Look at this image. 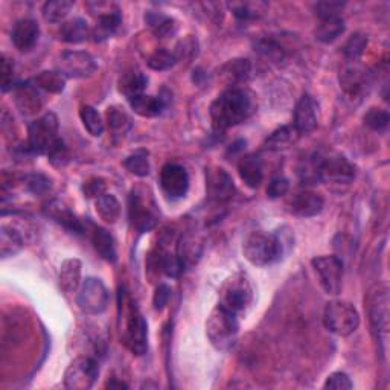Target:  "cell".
Listing matches in <instances>:
<instances>
[{"label":"cell","mask_w":390,"mask_h":390,"mask_svg":"<svg viewBox=\"0 0 390 390\" xmlns=\"http://www.w3.org/2000/svg\"><path fill=\"white\" fill-rule=\"evenodd\" d=\"M203 251V244L202 239L197 238L194 234H185L177 241V250H175V256L180 261V264L183 269H191L194 267L200 256H202Z\"/></svg>","instance_id":"23"},{"label":"cell","mask_w":390,"mask_h":390,"mask_svg":"<svg viewBox=\"0 0 390 390\" xmlns=\"http://www.w3.org/2000/svg\"><path fill=\"white\" fill-rule=\"evenodd\" d=\"M92 31L89 29L87 23L82 18H72L69 22L63 23L60 29V38L66 43H81V41L87 40Z\"/></svg>","instance_id":"34"},{"label":"cell","mask_w":390,"mask_h":390,"mask_svg":"<svg viewBox=\"0 0 390 390\" xmlns=\"http://www.w3.org/2000/svg\"><path fill=\"white\" fill-rule=\"evenodd\" d=\"M131 110L136 114L142 116V118H156V116L162 114L166 107V102L161 97H150V94H138L129 99Z\"/></svg>","instance_id":"26"},{"label":"cell","mask_w":390,"mask_h":390,"mask_svg":"<svg viewBox=\"0 0 390 390\" xmlns=\"http://www.w3.org/2000/svg\"><path fill=\"white\" fill-rule=\"evenodd\" d=\"M170 298H171L170 287L165 286V283H161V286L157 287L156 294H154V308L156 310H163L165 305L168 303V300H170Z\"/></svg>","instance_id":"54"},{"label":"cell","mask_w":390,"mask_h":390,"mask_svg":"<svg viewBox=\"0 0 390 390\" xmlns=\"http://www.w3.org/2000/svg\"><path fill=\"white\" fill-rule=\"evenodd\" d=\"M92 242L94 250L98 251V255L107 262H114L118 259V253H116V246H114V239L110 235V232H107L102 227H94L92 232Z\"/></svg>","instance_id":"29"},{"label":"cell","mask_w":390,"mask_h":390,"mask_svg":"<svg viewBox=\"0 0 390 390\" xmlns=\"http://www.w3.org/2000/svg\"><path fill=\"white\" fill-rule=\"evenodd\" d=\"M105 118H107L109 130H112L114 134H125L131 129L130 116L124 112V109L118 107V105L109 107Z\"/></svg>","instance_id":"39"},{"label":"cell","mask_w":390,"mask_h":390,"mask_svg":"<svg viewBox=\"0 0 390 390\" xmlns=\"http://www.w3.org/2000/svg\"><path fill=\"white\" fill-rule=\"evenodd\" d=\"M81 283V261L66 259L60 269V287L66 293H75Z\"/></svg>","instance_id":"28"},{"label":"cell","mask_w":390,"mask_h":390,"mask_svg":"<svg viewBox=\"0 0 390 390\" xmlns=\"http://www.w3.org/2000/svg\"><path fill=\"white\" fill-rule=\"evenodd\" d=\"M315 275L319 276L320 286L326 294L337 296L343 286V262L334 255L318 256L311 261Z\"/></svg>","instance_id":"11"},{"label":"cell","mask_w":390,"mask_h":390,"mask_svg":"<svg viewBox=\"0 0 390 390\" xmlns=\"http://www.w3.org/2000/svg\"><path fill=\"white\" fill-rule=\"evenodd\" d=\"M58 141V118L55 113L49 112L29 125L26 148L31 154H48Z\"/></svg>","instance_id":"8"},{"label":"cell","mask_w":390,"mask_h":390,"mask_svg":"<svg viewBox=\"0 0 390 390\" xmlns=\"http://www.w3.org/2000/svg\"><path fill=\"white\" fill-rule=\"evenodd\" d=\"M258 50L270 58H282V48H279L275 41L271 40H261L258 43Z\"/></svg>","instance_id":"53"},{"label":"cell","mask_w":390,"mask_h":390,"mask_svg":"<svg viewBox=\"0 0 390 390\" xmlns=\"http://www.w3.org/2000/svg\"><path fill=\"white\" fill-rule=\"evenodd\" d=\"M80 118L82 121V125L86 126V130L92 136H94V138H99L104 133V121L98 110L93 109L92 105H82L80 110Z\"/></svg>","instance_id":"40"},{"label":"cell","mask_w":390,"mask_h":390,"mask_svg":"<svg viewBox=\"0 0 390 390\" xmlns=\"http://www.w3.org/2000/svg\"><path fill=\"white\" fill-rule=\"evenodd\" d=\"M239 331L237 314L217 305L206 322V335L215 350L227 351L235 345Z\"/></svg>","instance_id":"3"},{"label":"cell","mask_w":390,"mask_h":390,"mask_svg":"<svg viewBox=\"0 0 390 390\" xmlns=\"http://www.w3.org/2000/svg\"><path fill=\"white\" fill-rule=\"evenodd\" d=\"M0 81H2V92L13 90L16 87L14 66L11 60H8L5 55L0 60Z\"/></svg>","instance_id":"47"},{"label":"cell","mask_w":390,"mask_h":390,"mask_svg":"<svg viewBox=\"0 0 390 390\" xmlns=\"http://www.w3.org/2000/svg\"><path fill=\"white\" fill-rule=\"evenodd\" d=\"M57 70L65 78H89L98 69L97 61L84 50H66L57 58Z\"/></svg>","instance_id":"12"},{"label":"cell","mask_w":390,"mask_h":390,"mask_svg":"<svg viewBox=\"0 0 390 390\" xmlns=\"http://www.w3.org/2000/svg\"><path fill=\"white\" fill-rule=\"evenodd\" d=\"M146 63H148L150 69L161 72V70L171 69L177 63V58L174 55V52L159 49V50L154 52V54L148 58V61H146Z\"/></svg>","instance_id":"44"},{"label":"cell","mask_w":390,"mask_h":390,"mask_svg":"<svg viewBox=\"0 0 390 390\" xmlns=\"http://www.w3.org/2000/svg\"><path fill=\"white\" fill-rule=\"evenodd\" d=\"M343 8V4L340 2H323L315 6L318 9V16L323 17V16H340V11Z\"/></svg>","instance_id":"55"},{"label":"cell","mask_w":390,"mask_h":390,"mask_svg":"<svg viewBox=\"0 0 390 390\" xmlns=\"http://www.w3.org/2000/svg\"><path fill=\"white\" fill-rule=\"evenodd\" d=\"M238 173L241 180L249 188L255 189L262 182V161L256 154H247L238 162Z\"/></svg>","instance_id":"25"},{"label":"cell","mask_w":390,"mask_h":390,"mask_svg":"<svg viewBox=\"0 0 390 390\" xmlns=\"http://www.w3.org/2000/svg\"><path fill=\"white\" fill-rule=\"evenodd\" d=\"M49 157V162L57 166V168H63L66 166L67 162H69V151H67V146L65 145V142H63L61 139L52 146V148L49 150V153L46 154Z\"/></svg>","instance_id":"48"},{"label":"cell","mask_w":390,"mask_h":390,"mask_svg":"<svg viewBox=\"0 0 390 390\" xmlns=\"http://www.w3.org/2000/svg\"><path fill=\"white\" fill-rule=\"evenodd\" d=\"M311 162L319 182L347 185L355 178L354 165L340 154H318L311 157Z\"/></svg>","instance_id":"5"},{"label":"cell","mask_w":390,"mask_h":390,"mask_svg":"<svg viewBox=\"0 0 390 390\" xmlns=\"http://www.w3.org/2000/svg\"><path fill=\"white\" fill-rule=\"evenodd\" d=\"M288 191H290L288 178L283 175H278V177H273L270 180L269 188H267V195L270 198H281L286 195Z\"/></svg>","instance_id":"51"},{"label":"cell","mask_w":390,"mask_h":390,"mask_svg":"<svg viewBox=\"0 0 390 390\" xmlns=\"http://www.w3.org/2000/svg\"><path fill=\"white\" fill-rule=\"evenodd\" d=\"M318 110L319 105L314 98L310 94H303L294 110V130L299 134H308L318 129Z\"/></svg>","instance_id":"18"},{"label":"cell","mask_w":390,"mask_h":390,"mask_svg":"<svg viewBox=\"0 0 390 390\" xmlns=\"http://www.w3.org/2000/svg\"><path fill=\"white\" fill-rule=\"evenodd\" d=\"M319 18V23L314 29V36L322 43H332L345 33L346 26L342 16H323Z\"/></svg>","instance_id":"24"},{"label":"cell","mask_w":390,"mask_h":390,"mask_svg":"<svg viewBox=\"0 0 390 390\" xmlns=\"http://www.w3.org/2000/svg\"><path fill=\"white\" fill-rule=\"evenodd\" d=\"M129 218L136 230L141 234L143 232H150L157 224V217L153 212V209L145 203V200L141 194L131 193L129 202Z\"/></svg>","instance_id":"17"},{"label":"cell","mask_w":390,"mask_h":390,"mask_svg":"<svg viewBox=\"0 0 390 390\" xmlns=\"http://www.w3.org/2000/svg\"><path fill=\"white\" fill-rule=\"evenodd\" d=\"M323 323L330 332L339 337H347L354 334L360 326V314L350 302L332 300L326 303Z\"/></svg>","instance_id":"6"},{"label":"cell","mask_w":390,"mask_h":390,"mask_svg":"<svg viewBox=\"0 0 390 390\" xmlns=\"http://www.w3.org/2000/svg\"><path fill=\"white\" fill-rule=\"evenodd\" d=\"M389 113L383 109L372 107L364 114V124L374 131H383L389 125Z\"/></svg>","instance_id":"45"},{"label":"cell","mask_w":390,"mask_h":390,"mask_svg":"<svg viewBox=\"0 0 390 390\" xmlns=\"http://www.w3.org/2000/svg\"><path fill=\"white\" fill-rule=\"evenodd\" d=\"M230 8L237 20H239V22H249V20L256 18L261 13H264L267 5L262 2H256V4L239 2V4H232Z\"/></svg>","instance_id":"42"},{"label":"cell","mask_w":390,"mask_h":390,"mask_svg":"<svg viewBox=\"0 0 390 390\" xmlns=\"http://www.w3.org/2000/svg\"><path fill=\"white\" fill-rule=\"evenodd\" d=\"M124 166L129 170L131 174L138 177H146L150 174V161H148V153L139 150L133 154H130L124 161Z\"/></svg>","instance_id":"41"},{"label":"cell","mask_w":390,"mask_h":390,"mask_svg":"<svg viewBox=\"0 0 390 390\" xmlns=\"http://www.w3.org/2000/svg\"><path fill=\"white\" fill-rule=\"evenodd\" d=\"M73 8L72 0H52L43 6V17L49 23H60L65 20Z\"/></svg>","instance_id":"38"},{"label":"cell","mask_w":390,"mask_h":390,"mask_svg":"<svg viewBox=\"0 0 390 390\" xmlns=\"http://www.w3.org/2000/svg\"><path fill=\"white\" fill-rule=\"evenodd\" d=\"M366 46H367V37L364 34L357 33V34L351 36L350 40H347L343 46L345 58L354 65V63H357L362 58Z\"/></svg>","instance_id":"43"},{"label":"cell","mask_w":390,"mask_h":390,"mask_svg":"<svg viewBox=\"0 0 390 390\" xmlns=\"http://www.w3.org/2000/svg\"><path fill=\"white\" fill-rule=\"evenodd\" d=\"M161 186L168 197L182 198L189 189V174L180 165L166 163L161 171Z\"/></svg>","instance_id":"15"},{"label":"cell","mask_w":390,"mask_h":390,"mask_svg":"<svg viewBox=\"0 0 390 390\" xmlns=\"http://www.w3.org/2000/svg\"><path fill=\"white\" fill-rule=\"evenodd\" d=\"M82 193L87 198H98L105 194V182L99 177H92L82 185Z\"/></svg>","instance_id":"52"},{"label":"cell","mask_w":390,"mask_h":390,"mask_svg":"<svg viewBox=\"0 0 390 390\" xmlns=\"http://www.w3.org/2000/svg\"><path fill=\"white\" fill-rule=\"evenodd\" d=\"M87 9L92 16L97 17V26L92 29L90 36L94 41H104L118 31L122 17L119 6L113 2H87Z\"/></svg>","instance_id":"10"},{"label":"cell","mask_w":390,"mask_h":390,"mask_svg":"<svg viewBox=\"0 0 390 390\" xmlns=\"http://www.w3.org/2000/svg\"><path fill=\"white\" fill-rule=\"evenodd\" d=\"M99 375V366L93 357H78L65 372V386L70 390L90 389Z\"/></svg>","instance_id":"13"},{"label":"cell","mask_w":390,"mask_h":390,"mask_svg":"<svg viewBox=\"0 0 390 390\" xmlns=\"http://www.w3.org/2000/svg\"><path fill=\"white\" fill-rule=\"evenodd\" d=\"M16 105L22 114H34L43 107V94L33 81L20 82L14 87Z\"/></svg>","instance_id":"19"},{"label":"cell","mask_w":390,"mask_h":390,"mask_svg":"<svg viewBox=\"0 0 390 390\" xmlns=\"http://www.w3.org/2000/svg\"><path fill=\"white\" fill-rule=\"evenodd\" d=\"M23 237L20 235V232L11 226H2L0 229V253L2 258H11L23 249Z\"/></svg>","instance_id":"31"},{"label":"cell","mask_w":390,"mask_h":390,"mask_svg":"<svg viewBox=\"0 0 390 390\" xmlns=\"http://www.w3.org/2000/svg\"><path fill=\"white\" fill-rule=\"evenodd\" d=\"M31 81H33L40 90H45L49 93H61L66 86V78L63 77L58 70L40 72L38 75Z\"/></svg>","instance_id":"37"},{"label":"cell","mask_w":390,"mask_h":390,"mask_svg":"<svg viewBox=\"0 0 390 390\" xmlns=\"http://www.w3.org/2000/svg\"><path fill=\"white\" fill-rule=\"evenodd\" d=\"M251 300H253L251 282L244 273H237V275L230 276L220 288L218 305H221V307L234 314L247 310Z\"/></svg>","instance_id":"7"},{"label":"cell","mask_w":390,"mask_h":390,"mask_svg":"<svg viewBox=\"0 0 390 390\" xmlns=\"http://www.w3.org/2000/svg\"><path fill=\"white\" fill-rule=\"evenodd\" d=\"M11 38L20 52H29L36 48L40 38V26L33 18H22L14 25Z\"/></svg>","instance_id":"21"},{"label":"cell","mask_w":390,"mask_h":390,"mask_svg":"<svg viewBox=\"0 0 390 390\" xmlns=\"http://www.w3.org/2000/svg\"><path fill=\"white\" fill-rule=\"evenodd\" d=\"M283 251L282 239L264 230H255L246 238L242 253L251 266L266 267L281 259Z\"/></svg>","instance_id":"2"},{"label":"cell","mask_w":390,"mask_h":390,"mask_svg":"<svg viewBox=\"0 0 390 390\" xmlns=\"http://www.w3.org/2000/svg\"><path fill=\"white\" fill-rule=\"evenodd\" d=\"M94 207H97V214L105 223L114 224L119 220L121 215V205L114 195L112 194H102L94 202Z\"/></svg>","instance_id":"36"},{"label":"cell","mask_w":390,"mask_h":390,"mask_svg":"<svg viewBox=\"0 0 390 390\" xmlns=\"http://www.w3.org/2000/svg\"><path fill=\"white\" fill-rule=\"evenodd\" d=\"M107 387H110V389H114V387H116V389H126L129 386L124 384V383H121V381H116V379H112V381H109Z\"/></svg>","instance_id":"56"},{"label":"cell","mask_w":390,"mask_h":390,"mask_svg":"<svg viewBox=\"0 0 390 390\" xmlns=\"http://www.w3.org/2000/svg\"><path fill=\"white\" fill-rule=\"evenodd\" d=\"M26 188L29 193L36 195H43L52 189V182L49 177L43 174H31L26 177Z\"/></svg>","instance_id":"46"},{"label":"cell","mask_w":390,"mask_h":390,"mask_svg":"<svg viewBox=\"0 0 390 390\" xmlns=\"http://www.w3.org/2000/svg\"><path fill=\"white\" fill-rule=\"evenodd\" d=\"M145 23L153 31V34L159 38H168L173 37L177 33V22L162 13H154L150 11L145 16Z\"/></svg>","instance_id":"30"},{"label":"cell","mask_w":390,"mask_h":390,"mask_svg":"<svg viewBox=\"0 0 390 390\" xmlns=\"http://www.w3.org/2000/svg\"><path fill=\"white\" fill-rule=\"evenodd\" d=\"M298 136L299 133L294 130V126H281V129L275 130L269 136L266 141V148L270 151L286 150L298 141Z\"/></svg>","instance_id":"35"},{"label":"cell","mask_w":390,"mask_h":390,"mask_svg":"<svg viewBox=\"0 0 390 390\" xmlns=\"http://www.w3.org/2000/svg\"><path fill=\"white\" fill-rule=\"evenodd\" d=\"M109 291L101 279L87 278L81 283L78 305L82 313L89 315L102 314L109 307Z\"/></svg>","instance_id":"14"},{"label":"cell","mask_w":390,"mask_h":390,"mask_svg":"<svg viewBox=\"0 0 390 390\" xmlns=\"http://www.w3.org/2000/svg\"><path fill=\"white\" fill-rule=\"evenodd\" d=\"M354 387L351 378L345 372H334L331 374L323 384V389H332V390H351Z\"/></svg>","instance_id":"50"},{"label":"cell","mask_w":390,"mask_h":390,"mask_svg":"<svg viewBox=\"0 0 390 390\" xmlns=\"http://www.w3.org/2000/svg\"><path fill=\"white\" fill-rule=\"evenodd\" d=\"M174 55H175L177 61L191 60L194 55H197V40L191 36L186 37L185 40H182L180 43L175 46Z\"/></svg>","instance_id":"49"},{"label":"cell","mask_w":390,"mask_h":390,"mask_svg":"<svg viewBox=\"0 0 390 390\" xmlns=\"http://www.w3.org/2000/svg\"><path fill=\"white\" fill-rule=\"evenodd\" d=\"M287 206L293 215L310 218L322 212V209L325 206V200L322 198V195L315 193L302 191V193L294 194Z\"/></svg>","instance_id":"20"},{"label":"cell","mask_w":390,"mask_h":390,"mask_svg":"<svg viewBox=\"0 0 390 390\" xmlns=\"http://www.w3.org/2000/svg\"><path fill=\"white\" fill-rule=\"evenodd\" d=\"M206 191L210 200L217 203H224L234 197L235 185L224 170L214 168L206 173Z\"/></svg>","instance_id":"16"},{"label":"cell","mask_w":390,"mask_h":390,"mask_svg":"<svg viewBox=\"0 0 390 390\" xmlns=\"http://www.w3.org/2000/svg\"><path fill=\"white\" fill-rule=\"evenodd\" d=\"M367 73L352 65L340 73V86L350 99H360L367 89Z\"/></svg>","instance_id":"22"},{"label":"cell","mask_w":390,"mask_h":390,"mask_svg":"<svg viewBox=\"0 0 390 390\" xmlns=\"http://www.w3.org/2000/svg\"><path fill=\"white\" fill-rule=\"evenodd\" d=\"M251 66L249 60H232L221 67V78L227 84H232V87H237V84L246 81L250 77Z\"/></svg>","instance_id":"32"},{"label":"cell","mask_w":390,"mask_h":390,"mask_svg":"<svg viewBox=\"0 0 390 390\" xmlns=\"http://www.w3.org/2000/svg\"><path fill=\"white\" fill-rule=\"evenodd\" d=\"M124 314V343L134 355H143L148 351V325L131 300Z\"/></svg>","instance_id":"9"},{"label":"cell","mask_w":390,"mask_h":390,"mask_svg":"<svg viewBox=\"0 0 390 390\" xmlns=\"http://www.w3.org/2000/svg\"><path fill=\"white\" fill-rule=\"evenodd\" d=\"M46 214L52 220L57 221L58 224H61L63 227L70 230V232H75V234H82L84 232V226L78 220V217L73 214L67 206H65L60 202L49 203L46 207Z\"/></svg>","instance_id":"27"},{"label":"cell","mask_w":390,"mask_h":390,"mask_svg":"<svg viewBox=\"0 0 390 390\" xmlns=\"http://www.w3.org/2000/svg\"><path fill=\"white\" fill-rule=\"evenodd\" d=\"M146 84H148V78H146V75H143L142 72H125L119 80V92L125 94L126 99H130L133 97H138V94H142Z\"/></svg>","instance_id":"33"},{"label":"cell","mask_w":390,"mask_h":390,"mask_svg":"<svg viewBox=\"0 0 390 390\" xmlns=\"http://www.w3.org/2000/svg\"><path fill=\"white\" fill-rule=\"evenodd\" d=\"M210 119L217 131H224L239 125L253 113L250 93L241 87H229L210 105Z\"/></svg>","instance_id":"1"},{"label":"cell","mask_w":390,"mask_h":390,"mask_svg":"<svg viewBox=\"0 0 390 390\" xmlns=\"http://www.w3.org/2000/svg\"><path fill=\"white\" fill-rule=\"evenodd\" d=\"M366 307L369 314V322L375 335L377 342L381 345L383 354L386 351V343L389 337V290L386 286L372 287L367 293Z\"/></svg>","instance_id":"4"}]
</instances>
